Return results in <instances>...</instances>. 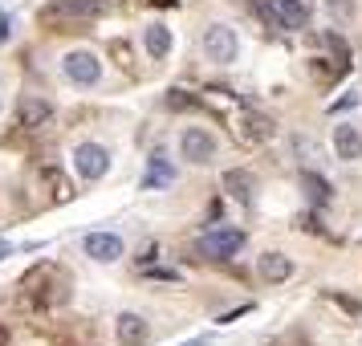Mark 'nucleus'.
Instances as JSON below:
<instances>
[{"mask_svg":"<svg viewBox=\"0 0 362 346\" xmlns=\"http://www.w3.org/2000/svg\"><path fill=\"white\" fill-rule=\"evenodd\" d=\"M41 180H45V188H49V196H53V200H69V196H74L69 180L62 175V171H57V167H45V171H41Z\"/></svg>","mask_w":362,"mask_h":346,"instance_id":"18","label":"nucleus"},{"mask_svg":"<svg viewBox=\"0 0 362 346\" xmlns=\"http://www.w3.org/2000/svg\"><path fill=\"white\" fill-rule=\"evenodd\" d=\"M180 151H183V159L187 163H212L216 159V139L212 131H204V127H187V131L180 134Z\"/></svg>","mask_w":362,"mask_h":346,"instance_id":"7","label":"nucleus"},{"mask_svg":"<svg viewBox=\"0 0 362 346\" xmlns=\"http://www.w3.org/2000/svg\"><path fill=\"white\" fill-rule=\"evenodd\" d=\"M257 13L277 29H305V21H310V8L301 0H261Z\"/></svg>","mask_w":362,"mask_h":346,"instance_id":"2","label":"nucleus"},{"mask_svg":"<svg viewBox=\"0 0 362 346\" xmlns=\"http://www.w3.org/2000/svg\"><path fill=\"white\" fill-rule=\"evenodd\" d=\"M21 289H25V297H29L33 306H62L69 297V281L53 261H41L21 277Z\"/></svg>","mask_w":362,"mask_h":346,"instance_id":"1","label":"nucleus"},{"mask_svg":"<svg viewBox=\"0 0 362 346\" xmlns=\"http://www.w3.org/2000/svg\"><path fill=\"white\" fill-rule=\"evenodd\" d=\"M245 134L252 139V143H269V139H273V118L248 110V115H245Z\"/></svg>","mask_w":362,"mask_h":346,"instance_id":"16","label":"nucleus"},{"mask_svg":"<svg viewBox=\"0 0 362 346\" xmlns=\"http://www.w3.org/2000/svg\"><path fill=\"white\" fill-rule=\"evenodd\" d=\"M326 45H329V53H334V62L342 69H350V45H346L338 33H326Z\"/></svg>","mask_w":362,"mask_h":346,"instance_id":"20","label":"nucleus"},{"mask_svg":"<svg viewBox=\"0 0 362 346\" xmlns=\"http://www.w3.org/2000/svg\"><path fill=\"white\" fill-rule=\"evenodd\" d=\"M224 192H228L236 204H252V192H257L252 171H245V167H232V171H224Z\"/></svg>","mask_w":362,"mask_h":346,"instance_id":"14","label":"nucleus"},{"mask_svg":"<svg viewBox=\"0 0 362 346\" xmlns=\"http://www.w3.org/2000/svg\"><path fill=\"white\" fill-rule=\"evenodd\" d=\"M301 188L310 192V200H313V204H326V200L334 196V192H329V183L322 180L317 171H301Z\"/></svg>","mask_w":362,"mask_h":346,"instance_id":"19","label":"nucleus"},{"mask_svg":"<svg viewBox=\"0 0 362 346\" xmlns=\"http://www.w3.org/2000/svg\"><path fill=\"white\" fill-rule=\"evenodd\" d=\"M74 171L82 175V180L98 183L106 171H110V151L102 147V143H82V147L74 151Z\"/></svg>","mask_w":362,"mask_h":346,"instance_id":"6","label":"nucleus"},{"mask_svg":"<svg viewBox=\"0 0 362 346\" xmlns=\"http://www.w3.org/2000/svg\"><path fill=\"white\" fill-rule=\"evenodd\" d=\"M62 69H66V78L74 86H98L102 78V62H98V53H90V50H74L62 57Z\"/></svg>","mask_w":362,"mask_h":346,"instance_id":"5","label":"nucleus"},{"mask_svg":"<svg viewBox=\"0 0 362 346\" xmlns=\"http://www.w3.org/2000/svg\"><path fill=\"white\" fill-rule=\"evenodd\" d=\"M8 37H13V21H8V17H4V13H0V45H4Z\"/></svg>","mask_w":362,"mask_h":346,"instance_id":"25","label":"nucleus"},{"mask_svg":"<svg viewBox=\"0 0 362 346\" xmlns=\"http://www.w3.org/2000/svg\"><path fill=\"white\" fill-rule=\"evenodd\" d=\"M354 102H358V94H354V90H350V94H342V98L334 102V106H329V110H350V106H354Z\"/></svg>","mask_w":362,"mask_h":346,"instance_id":"24","label":"nucleus"},{"mask_svg":"<svg viewBox=\"0 0 362 346\" xmlns=\"http://www.w3.org/2000/svg\"><path fill=\"white\" fill-rule=\"evenodd\" d=\"M167 106L171 110H183V106H196V98H187L183 90H167Z\"/></svg>","mask_w":362,"mask_h":346,"instance_id":"23","label":"nucleus"},{"mask_svg":"<svg viewBox=\"0 0 362 346\" xmlns=\"http://www.w3.org/2000/svg\"><path fill=\"white\" fill-rule=\"evenodd\" d=\"M115 338L122 346H147L151 342V322L143 318V313H118Z\"/></svg>","mask_w":362,"mask_h":346,"instance_id":"10","label":"nucleus"},{"mask_svg":"<svg viewBox=\"0 0 362 346\" xmlns=\"http://www.w3.org/2000/svg\"><path fill=\"white\" fill-rule=\"evenodd\" d=\"M326 8H329V17H338L346 25V21H354V13H358V8H354V0H326Z\"/></svg>","mask_w":362,"mask_h":346,"instance_id":"21","label":"nucleus"},{"mask_svg":"<svg viewBox=\"0 0 362 346\" xmlns=\"http://www.w3.org/2000/svg\"><path fill=\"white\" fill-rule=\"evenodd\" d=\"M334 155H338L342 163L362 159V134H358L354 122H338V127H334Z\"/></svg>","mask_w":362,"mask_h":346,"instance_id":"12","label":"nucleus"},{"mask_svg":"<svg viewBox=\"0 0 362 346\" xmlns=\"http://www.w3.org/2000/svg\"><path fill=\"white\" fill-rule=\"evenodd\" d=\"M82 248H86V257H94V261L115 265L122 257V236H115V232H90L82 241Z\"/></svg>","mask_w":362,"mask_h":346,"instance_id":"11","label":"nucleus"},{"mask_svg":"<svg viewBox=\"0 0 362 346\" xmlns=\"http://www.w3.org/2000/svg\"><path fill=\"white\" fill-rule=\"evenodd\" d=\"M329 301H338V306H342L346 313H354V318H362V301H354V297H346V294H338V289H329Z\"/></svg>","mask_w":362,"mask_h":346,"instance_id":"22","label":"nucleus"},{"mask_svg":"<svg viewBox=\"0 0 362 346\" xmlns=\"http://www.w3.org/2000/svg\"><path fill=\"white\" fill-rule=\"evenodd\" d=\"M143 45H147V53L155 62H163L167 53H171V29L167 25H147L143 29Z\"/></svg>","mask_w":362,"mask_h":346,"instance_id":"15","label":"nucleus"},{"mask_svg":"<svg viewBox=\"0 0 362 346\" xmlns=\"http://www.w3.org/2000/svg\"><path fill=\"white\" fill-rule=\"evenodd\" d=\"M240 248H245V232H236V229H216L196 241V253L208 257V261H224V257L240 253Z\"/></svg>","mask_w":362,"mask_h":346,"instance_id":"4","label":"nucleus"},{"mask_svg":"<svg viewBox=\"0 0 362 346\" xmlns=\"http://www.w3.org/2000/svg\"><path fill=\"white\" fill-rule=\"evenodd\" d=\"M171 180H175V171L163 163V155H155V159H151V171L143 175V188H147V192L151 188H167Z\"/></svg>","mask_w":362,"mask_h":346,"instance_id":"17","label":"nucleus"},{"mask_svg":"<svg viewBox=\"0 0 362 346\" xmlns=\"http://www.w3.org/2000/svg\"><path fill=\"white\" fill-rule=\"evenodd\" d=\"M53 118V102L37 98V94H25L17 106V122L25 127V131H41V127H49Z\"/></svg>","mask_w":362,"mask_h":346,"instance_id":"9","label":"nucleus"},{"mask_svg":"<svg viewBox=\"0 0 362 346\" xmlns=\"http://www.w3.org/2000/svg\"><path fill=\"white\" fill-rule=\"evenodd\" d=\"M8 253H13V245H8V241H4V236H0V261H4V257H8Z\"/></svg>","mask_w":362,"mask_h":346,"instance_id":"26","label":"nucleus"},{"mask_svg":"<svg viewBox=\"0 0 362 346\" xmlns=\"http://www.w3.org/2000/svg\"><path fill=\"white\" fill-rule=\"evenodd\" d=\"M204 53H208V62H216V66H228V62H236V53H240V41H236V29H228V25H208L204 29Z\"/></svg>","mask_w":362,"mask_h":346,"instance_id":"3","label":"nucleus"},{"mask_svg":"<svg viewBox=\"0 0 362 346\" xmlns=\"http://www.w3.org/2000/svg\"><path fill=\"white\" fill-rule=\"evenodd\" d=\"M110 8V0H57L45 8V17H57V21H90V17H102Z\"/></svg>","mask_w":362,"mask_h":346,"instance_id":"8","label":"nucleus"},{"mask_svg":"<svg viewBox=\"0 0 362 346\" xmlns=\"http://www.w3.org/2000/svg\"><path fill=\"white\" fill-rule=\"evenodd\" d=\"M257 273H261V281H269V285H281V281L293 277V257H285V253H261Z\"/></svg>","mask_w":362,"mask_h":346,"instance_id":"13","label":"nucleus"}]
</instances>
